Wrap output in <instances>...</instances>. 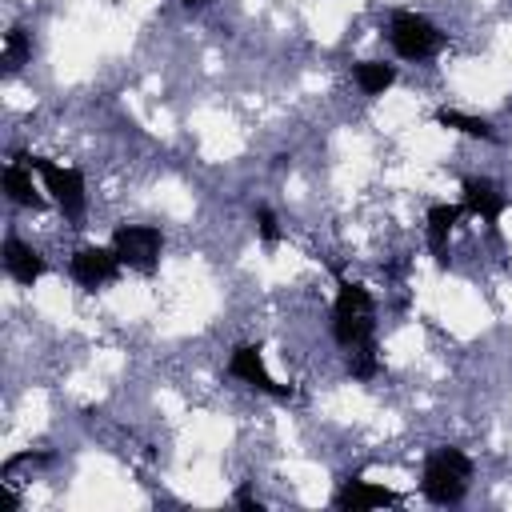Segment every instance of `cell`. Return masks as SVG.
<instances>
[{
	"mask_svg": "<svg viewBox=\"0 0 512 512\" xmlns=\"http://www.w3.org/2000/svg\"><path fill=\"white\" fill-rule=\"evenodd\" d=\"M332 336H336V344L344 352L376 340V300H372V292L364 284H356V280H340L336 284Z\"/></svg>",
	"mask_w": 512,
	"mask_h": 512,
	"instance_id": "1",
	"label": "cell"
},
{
	"mask_svg": "<svg viewBox=\"0 0 512 512\" xmlns=\"http://www.w3.org/2000/svg\"><path fill=\"white\" fill-rule=\"evenodd\" d=\"M468 484H472V460H468L460 448L444 444V448H432V452H428L424 476H420V492H424L432 504H440V508L460 504V500L468 496Z\"/></svg>",
	"mask_w": 512,
	"mask_h": 512,
	"instance_id": "2",
	"label": "cell"
},
{
	"mask_svg": "<svg viewBox=\"0 0 512 512\" xmlns=\"http://www.w3.org/2000/svg\"><path fill=\"white\" fill-rule=\"evenodd\" d=\"M388 40H392V48H396L400 60H432V56L444 48V32H440L428 16L408 12V8L392 12V20H388Z\"/></svg>",
	"mask_w": 512,
	"mask_h": 512,
	"instance_id": "3",
	"label": "cell"
},
{
	"mask_svg": "<svg viewBox=\"0 0 512 512\" xmlns=\"http://www.w3.org/2000/svg\"><path fill=\"white\" fill-rule=\"evenodd\" d=\"M32 164V172H40L44 180V192L52 196V204L68 216V220H84L88 212V192H84V172L80 168H64V164H52L44 156H24Z\"/></svg>",
	"mask_w": 512,
	"mask_h": 512,
	"instance_id": "4",
	"label": "cell"
},
{
	"mask_svg": "<svg viewBox=\"0 0 512 512\" xmlns=\"http://www.w3.org/2000/svg\"><path fill=\"white\" fill-rule=\"evenodd\" d=\"M112 248H116L124 268H132L140 276H152L160 268L164 232L156 224H116L112 228Z\"/></svg>",
	"mask_w": 512,
	"mask_h": 512,
	"instance_id": "5",
	"label": "cell"
},
{
	"mask_svg": "<svg viewBox=\"0 0 512 512\" xmlns=\"http://www.w3.org/2000/svg\"><path fill=\"white\" fill-rule=\"evenodd\" d=\"M228 376H236L240 384L264 392V396H276V400H288L292 396V384H280L272 380L268 364H264V348L260 344H236L232 356H228Z\"/></svg>",
	"mask_w": 512,
	"mask_h": 512,
	"instance_id": "6",
	"label": "cell"
},
{
	"mask_svg": "<svg viewBox=\"0 0 512 512\" xmlns=\"http://www.w3.org/2000/svg\"><path fill=\"white\" fill-rule=\"evenodd\" d=\"M120 256H116V248L108 244V248H100V244H88V248H76L72 252V260H68V272H72V280L80 284V288H88V292H96V288H104V284H112L116 276H120Z\"/></svg>",
	"mask_w": 512,
	"mask_h": 512,
	"instance_id": "7",
	"label": "cell"
},
{
	"mask_svg": "<svg viewBox=\"0 0 512 512\" xmlns=\"http://www.w3.org/2000/svg\"><path fill=\"white\" fill-rule=\"evenodd\" d=\"M460 208H464L468 216H480V220L496 232V224H500V216H504V208H508V196L500 192L496 180H488V176H468V180L460 184Z\"/></svg>",
	"mask_w": 512,
	"mask_h": 512,
	"instance_id": "8",
	"label": "cell"
},
{
	"mask_svg": "<svg viewBox=\"0 0 512 512\" xmlns=\"http://www.w3.org/2000/svg\"><path fill=\"white\" fill-rule=\"evenodd\" d=\"M332 504H336L340 512H368V508L400 504V492H392V488H384V484H372V480H364V476H352V480H344V484L336 488Z\"/></svg>",
	"mask_w": 512,
	"mask_h": 512,
	"instance_id": "9",
	"label": "cell"
},
{
	"mask_svg": "<svg viewBox=\"0 0 512 512\" xmlns=\"http://www.w3.org/2000/svg\"><path fill=\"white\" fill-rule=\"evenodd\" d=\"M0 260H4V272H8L16 284H24V288H32V284H36V280L48 272L44 256H40L32 244H24L20 236H8V240H4Z\"/></svg>",
	"mask_w": 512,
	"mask_h": 512,
	"instance_id": "10",
	"label": "cell"
},
{
	"mask_svg": "<svg viewBox=\"0 0 512 512\" xmlns=\"http://www.w3.org/2000/svg\"><path fill=\"white\" fill-rule=\"evenodd\" d=\"M460 216H464L460 204H432L428 216H424V236H428V248H432L436 268H448V236H452V228H456Z\"/></svg>",
	"mask_w": 512,
	"mask_h": 512,
	"instance_id": "11",
	"label": "cell"
},
{
	"mask_svg": "<svg viewBox=\"0 0 512 512\" xmlns=\"http://www.w3.org/2000/svg\"><path fill=\"white\" fill-rule=\"evenodd\" d=\"M0 184H4V192H8V200H12V204L32 208V212H40V208H44V196H40V188H36V180H32V164H28L24 156H16V160L4 168Z\"/></svg>",
	"mask_w": 512,
	"mask_h": 512,
	"instance_id": "12",
	"label": "cell"
},
{
	"mask_svg": "<svg viewBox=\"0 0 512 512\" xmlns=\"http://www.w3.org/2000/svg\"><path fill=\"white\" fill-rule=\"evenodd\" d=\"M432 120H436L440 128H452V132L472 136V140H488V144L500 140L496 128H492V120H484V116H468V112H460V108H436Z\"/></svg>",
	"mask_w": 512,
	"mask_h": 512,
	"instance_id": "13",
	"label": "cell"
},
{
	"mask_svg": "<svg viewBox=\"0 0 512 512\" xmlns=\"http://www.w3.org/2000/svg\"><path fill=\"white\" fill-rule=\"evenodd\" d=\"M352 80L360 84L364 96H384L396 84V68L384 60H356L352 64Z\"/></svg>",
	"mask_w": 512,
	"mask_h": 512,
	"instance_id": "14",
	"label": "cell"
},
{
	"mask_svg": "<svg viewBox=\"0 0 512 512\" xmlns=\"http://www.w3.org/2000/svg\"><path fill=\"white\" fill-rule=\"evenodd\" d=\"M28 60H32V40H28V32H24L20 24H12V28L4 32V56H0L4 76H16Z\"/></svg>",
	"mask_w": 512,
	"mask_h": 512,
	"instance_id": "15",
	"label": "cell"
},
{
	"mask_svg": "<svg viewBox=\"0 0 512 512\" xmlns=\"http://www.w3.org/2000/svg\"><path fill=\"white\" fill-rule=\"evenodd\" d=\"M348 372L356 380H372L380 372V356H376V340L372 344H360V348H348Z\"/></svg>",
	"mask_w": 512,
	"mask_h": 512,
	"instance_id": "16",
	"label": "cell"
},
{
	"mask_svg": "<svg viewBox=\"0 0 512 512\" xmlns=\"http://www.w3.org/2000/svg\"><path fill=\"white\" fill-rule=\"evenodd\" d=\"M252 220H256V236H260L268 248H272V244H280V220H276V212H272L268 204H256Z\"/></svg>",
	"mask_w": 512,
	"mask_h": 512,
	"instance_id": "17",
	"label": "cell"
},
{
	"mask_svg": "<svg viewBox=\"0 0 512 512\" xmlns=\"http://www.w3.org/2000/svg\"><path fill=\"white\" fill-rule=\"evenodd\" d=\"M232 500H236V504H240V508H244V512H264V504H260V500H256V496H252V492H248V484H240V488H236V496H232Z\"/></svg>",
	"mask_w": 512,
	"mask_h": 512,
	"instance_id": "18",
	"label": "cell"
},
{
	"mask_svg": "<svg viewBox=\"0 0 512 512\" xmlns=\"http://www.w3.org/2000/svg\"><path fill=\"white\" fill-rule=\"evenodd\" d=\"M184 4H188V8H208L212 0H184Z\"/></svg>",
	"mask_w": 512,
	"mask_h": 512,
	"instance_id": "19",
	"label": "cell"
}]
</instances>
